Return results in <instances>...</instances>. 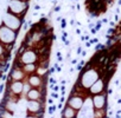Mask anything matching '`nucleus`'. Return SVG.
<instances>
[{"label": "nucleus", "mask_w": 121, "mask_h": 118, "mask_svg": "<svg viewBox=\"0 0 121 118\" xmlns=\"http://www.w3.org/2000/svg\"><path fill=\"white\" fill-rule=\"evenodd\" d=\"M40 62V53L31 47L24 48L23 52L17 54V60L13 66H22L25 64H38Z\"/></svg>", "instance_id": "1"}, {"label": "nucleus", "mask_w": 121, "mask_h": 118, "mask_svg": "<svg viewBox=\"0 0 121 118\" xmlns=\"http://www.w3.org/2000/svg\"><path fill=\"white\" fill-rule=\"evenodd\" d=\"M17 35H18L17 32L9 28L4 24L0 26V43L7 48V51H12V47L16 43Z\"/></svg>", "instance_id": "2"}, {"label": "nucleus", "mask_w": 121, "mask_h": 118, "mask_svg": "<svg viewBox=\"0 0 121 118\" xmlns=\"http://www.w3.org/2000/svg\"><path fill=\"white\" fill-rule=\"evenodd\" d=\"M29 10V3L23 0H10L7 5V12L19 17L24 21V17L26 16Z\"/></svg>", "instance_id": "3"}, {"label": "nucleus", "mask_w": 121, "mask_h": 118, "mask_svg": "<svg viewBox=\"0 0 121 118\" xmlns=\"http://www.w3.org/2000/svg\"><path fill=\"white\" fill-rule=\"evenodd\" d=\"M23 23L24 21L19 17H17V16H14V14H12L7 11L3 13V24L5 26H7L9 28L13 30L17 33H19V31L23 26Z\"/></svg>", "instance_id": "4"}, {"label": "nucleus", "mask_w": 121, "mask_h": 118, "mask_svg": "<svg viewBox=\"0 0 121 118\" xmlns=\"http://www.w3.org/2000/svg\"><path fill=\"white\" fill-rule=\"evenodd\" d=\"M26 82L31 85V87L46 91V89H45V85H46V78H45V76L42 77V76H39L37 73H33L31 76H27Z\"/></svg>", "instance_id": "5"}, {"label": "nucleus", "mask_w": 121, "mask_h": 118, "mask_svg": "<svg viewBox=\"0 0 121 118\" xmlns=\"http://www.w3.org/2000/svg\"><path fill=\"white\" fill-rule=\"evenodd\" d=\"M44 104L40 100H27L26 102V114H43Z\"/></svg>", "instance_id": "6"}, {"label": "nucleus", "mask_w": 121, "mask_h": 118, "mask_svg": "<svg viewBox=\"0 0 121 118\" xmlns=\"http://www.w3.org/2000/svg\"><path fill=\"white\" fill-rule=\"evenodd\" d=\"M84 102H86V98L82 96V94H70V97L68 98L67 100V105L71 106L73 109H75L76 111H80L82 110V107L84 106Z\"/></svg>", "instance_id": "7"}, {"label": "nucleus", "mask_w": 121, "mask_h": 118, "mask_svg": "<svg viewBox=\"0 0 121 118\" xmlns=\"http://www.w3.org/2000/svg\"><path fill=\"white\" fill-rule=\"evenodd\" d=\"M91 103H93V109L94 110H102L107 109V93H100L95 94L91 97Z\"/></svg>", "instance_id": "8"}, {"label": "nucleus", "mask_w": 121, "mask_h": 118, "mask_svg": "<svg viewBox=\"0 0 121 118\" xmlns=\"http://www.w3.org/2000/svg\"><path fill=\"white\" fill-rule=\"evenodd\" d=\"M45 94H46V91L44 90H39V89H35L32 87L25 96V99L26 100H40V102H45Z\"/></svg>", "instance_id": "9"}, {"label": "nucleus", "mask_w": 121, "mask_h": 118, "mask_svg": "<svg viewBox=\"0 0 121 118\" xmlns=\"http://www.w3.org/2000/svg\"><path fill=\"white\" fill-rule=\"evenodd\" d=\"M26 78H27V76L24 73V71L22 70V67L13 66V69L11 70L9 80H20V82H24V80H26Z\"/></svg>", "instance_id": "10"}, {"label": "nucleus", "mask_w": 121, "mask_h": 118, "mask_svg": "<svg viewBox=\"0 0 121 118\" xmlns=\"http://www.w3.org/2000/svg\"><path fill=\"white\" fill-rule=\"evenodd\" d=\"M77 116L78 111H76L69 105H65V107L62 111V118H77Z\"/></svg>", "instance_id": "11"}, {"label": "nucleus", "mask_w": 121, "mask_h": 118, "mask_svg": "<svg viewBox=\"0 0 121 118\" xmlns=\"http://www.w3.org/2000/svg\"><path fill=\"white\" fill-rule=\"evenodd\" d=\"M20 67H22V70L24 71V73L26 76H31V75H33V73L37 72L38 64H25V65H22Z\"/></svg>", "instance_id": "12"}, {"label": "nucleus", "mask_w": 121, "mask_h": 118, "mask_svg": "<svg viewBox=\"0 0 121 118\" xmlns=\"http://www.w3.org/2000/svg\"><path fill=\"white\" fill-rule=\"evenodd\" d=\"M0 118H13V113L5 109H0Z\"/></svg>", "instance_id": "13"}, {"label": "nucleus", "mask_w": 121, "mask_h": 118, "mask_svg": "<svg viewBox=\"0 0 121 118\" xmlns=\"http://www.w3.org/2000/svg\"><path fill=\"white\" fill-rule=\"evenodd\" d=\"M25 118H43V114H37V116H35V114H26Z\"/></svg>", "instance_id": "14"}, {"label": "nucleus", "mask_w": 121, "mask_h": 118, "mask_svg": "<svg viewBox=\"0 0 121 118\" xmlns=\"http://www.w3.org/2000/svg\"><path fill=\"white\" fill-rule=\"evenodd\" d=\"M23 1H27V3H29V1H30V0H23Z\"/></svg>", "instance_id": "15"}]
</instances>
